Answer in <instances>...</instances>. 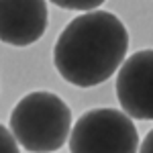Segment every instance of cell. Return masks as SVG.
I'll return each instance as SVG.
<instances>
[{
	"instance_id": "3",
	"label": "cell",
	"mask_w": 153,
	"mask_h": 153,
	"mask_svg": "<svg viewBox=\"0 0 153 153\" xmlns=\"http://www.w3.org/2000/svg\"><path fill=\"white\" fill-rule=\"evenodd\" d=\"M133 118L117 108H92L71 127L70 153H137Z\"/></svg>"
},
{
	"instance_id": "7",
	"label": "cell",
	"mask_w": 153,
	"mask_h": 153,
	"mask_svg": "<svg viewBox=\"0 0 153 153\" xmlns=\"http://www.w3.org/2000/svg\"><path fill=\"white\" fill-rule=\"evenodd\" d=\"M0 153H21L19 141L14 139L10 129H6L4 125H0Z\"/></svg>"
},
{
	"instance_id": "5",
	"label": "cell",
	"mask_w": 153,
	"mask_h": 153,
	"mask_svg": "<svg viewBox=\"0 0 153 153\" xmlns=\"http://www.w3.org/2000/svg\"><path fill=\"white\" fill-rule=\"evenodd\" d=\"M45 0H0V41L12 47L33 45L45 35Z\"/></svg>"
},
{
	"instance_id": "2",
	"label": "cell",
	"mask_w": 153,
	"mask_h": 153,
	"mask_svg": "<svg viewBox=\"0 0 153 153\" xmlns=\"http://www.w3.org/2000/svg\"><path fill=\"white\" fill-rule=\"evenodd\" d=\"M10 131L19 145L27 151H57L71 133L70 106L53 92H31L12 108Z\"/></svg>"
},
{
	"instance_id": "8",
	"label": "cell",
	"mask_w": 153,
	"mask_h": 153,
	"mask_svg": "<svg viewBox=\"0 0 153 153\" xmlns=\"http://www.w3.org/2000/svg\"><path fill=\"white\" fill-rule=\"evenodd\" d=\"M139 153H153V131H149L145 135L141 147H139Z\"/></svg>"
},
{
	"instance_id": "6",
	"label": "cell",
	"mask_w": 153,
	"mask_h": 153,
	"mask_svg": "<svg viewBox=\"0 0 153 153\" xmlns=\"http://www.w3.org/2000/svg\"><path fill=\"white\" fill-rule=\"evenodd\" d=\"M53 2L55 6L59 8H65V10H84V12H90V10H96L102 2L106 0H49Z\"/></svg>"
},
{
	"instance_id": "1",
	"label": "cell",
	"mask_w": 153,
	"mask_h": 153,
	"mask_svg": "<svg viewBox=\"0 0 153 153\" xmlns=\"http://www.w3.org/2000/svg\"><path fill=\"white\" fill-rule=\"evenodd\" d=\"M129 33L120 19L106 10L76 16L53 47V65L65 82L90 88L106 82L123 65Z\"/></svg>"
},
{
	"instance_id": "4",
	"label": "cell",
	"mask_w": 153,
	"mask_h": 153,
	"mask_svg": "<svg viewBox=\"0 0 153 153\" xmlns=\"http://www.w3.org/2000/svg\"><path fill=\"white\" fill-rule=\"evenodd\" d=\"M120 108L137 120H153V49H143L123 61L117 76Z\"/></svg>"
}]
</instances>
